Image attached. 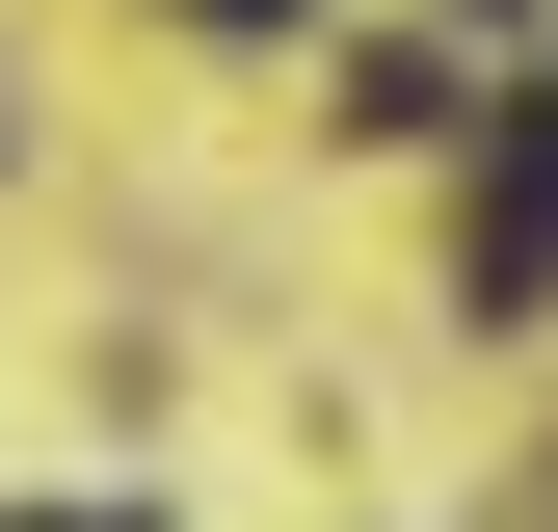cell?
<instances>
[{"instance_id": "obj_1", "label": "cell", "mask_w": 558, "mask_h": 532, "mask_svg": "<svg viewBox=\"0 0 558 532\" xmlns=\"http://www.w3.org/2000/svg\"><path fill=\"white\" fill-rule=\"evenodd\" d=\"M452 293H478V319L558 293V53L506 81V133H478V240H452Z\"/></svg>"}, {"instance_id": "obj_2", "label": "cell", "mask_w": 558, "mask_h": 532, "mask_svg": "<svg viewBox=\"0 0 558 532\" xmlns=\"http://www.w3.org/2000/svg\"><path fill=\"white\" fill-rule=\"evenodd\" d=\"M186 27H319V0H186Z\"/></svg>"}, {"instance_id": "obj_3", "label": "cell", "mask_w": 558, "mask_h": 532, "mask_svg": "<svg viewBox=\"0 0 558 532\" xmlns=\"http://www.w3.org/2000/svg\"><path fill=\"white\" fill-rule=\"evenodd\" d=\"M0 532H133V506H0Z\"/></svg>"}]
</instances>
